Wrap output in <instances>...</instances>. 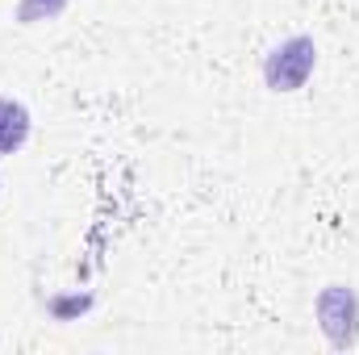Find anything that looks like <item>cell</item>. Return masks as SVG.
<instances>
[{
  "label": "cell",
  "mask_w": 359,
  "mask_h": 355,
  "mask_svg": "<svg viewBox=\"0 0 359 355\" xmlns=\"http://www.w3.org/2000/svg\"><path fill=\"white\" fill-rule=\"evenodd\" d=\"M313 63H318L313 38L297 34V38L280 42L264 59V80H268L271 92H297V88H305V80L313 76Z\"/></svg>",
  "instance_id": "6da1fadb"
},
{
  "label": "cell",
  "mask_w": 359,
  "mask_h": 355,
  "mask_svg": "<svg viewBox=\"0 0 359 355\" xmlns=\"http://www.w3.org/2000/svg\"><path fill=\"white\" fill-rule=\"evenodd\" d=\"M67 8V0H21L17 4V21L34 25V21H55Z\"/></svg>",
  "instance_id": "277c9868"
},
{
  "label": "cell",
  "mask_w": 359,
  "mask_h": 355,
  "mask_svg": "<svg viewBox=\"0 0 359 355\" xmlns=\"http://www.w3.org/2000/svg\"><path fill=\"white\" fill-rule=\"evenodd\" d=\"M318 322L326 330V339L334 347H351L359 335V301L351 288L343 284H330L322 297H318Z\"/></svg>",
  "instance_id": "7a4b0ae2"
},
{
  "label": "cell",
  "mask_w": 359,
  "mask_h": 355,
  "mask_svg": "<svg viewBox=\"0 0 359 355\" xmlns=\"http://www.w3.org/2000/svg\"><path fill=\"white\" fill-rule=\"evenodd\" d=\"M29 109L21 105V100H8V96H0V155H13V151H21L25 147V138H29Z\"/></svg>",
  "instance_id": "3957f363"
}]
</instances>
